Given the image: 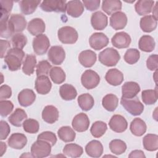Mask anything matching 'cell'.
I'll use <instances>...</instances> for the list:
<instances>
[{
  "mask_svg": "<svg viewBox=\"0 0 158 158\" xmlns=\"http://www.w3.org/2000/svg\"><path fill=\"white\" fill-rule=\"evenodd\" d=\"M25 57V52L21 49L10 48L4 57V62L10 71L19 70Z\"/></svg>",
  "mask_w": 158,
  "mask_h": 158,
  "instance_id": "6da1fadb",
  "label": "cell"
},
{
  "mask_svg": "<svg viewBox=\"0 0 158 158\" xmlns=\"http://www.w3.org/2000/svg\"><path fill=\"white\" fill-rule=\"evenodd\" d=\"M120 103L128 113L134 116L141 115L144 110V106L137 96L133 98L122 97Z\"/></svg>",
  "mask_w": 158,
  "mask_h": 158,
  "instance_id": "7a4b0ae2",
  "label": "cell"
},
{
  "mask_svg": "<svg viewBox=\"0 0 158 158\" xmlns=\"http://www.w3.org/2000/svg\"><path fill=\"white\" fill-rule=\"evenodd\" d=\"M99 62L107 67H112L116 65L120 59L118 52L112 48H107L102 51L98 56Z\"/></svg>",
  "mask_w": 158,
  "mask_h": 158,
  "instance_id": "3957f363",
  "label": "cell"
},
{
  "mask_svg": "<svg viewBox=\"0 0 158 158\" xmlns=\"http://www.w3.org/2000/svg\"><path fill=\"white\" fill-rule=\"evenodd\" d=\"M51 145L44 141L37 139L31 147V154L33 157L43 158L49 156L51 152Z\"/></svg>",
  "mask_w": 158,
  "mask_h": 158,
  "instance_id": "277c9868",
  "label": "cell"
},
{
  "mask_svg": "<svg viewBox=\"0 0 158 158\" xmlns=\"http://www.w3.org/2000/svg\"><path fill=\"white\" fill-rule=\"evenodd\" d=\"M57 36L59 41L64 44H74L78 38L77 30L69 26H65L59 28L57 31Z\"/></svg>",
  "mask_w": 158,
  "mask_h": 158,
  "instance_id": "5b68a950",
  "label": "cell"
},
{
  "mask_svg": "<svg viewBox=\"0 0 158 158\" xmlns=\"http://www.w3.org/2000/svg\"><path fill=\"white\" fill-rule=\"evenodd\" d=\"M81 82L82 85L87 89L96 88L100 82V77L92 70H85L81 75Z\"/></svg>",
  "mask_w": 158,
  "mask_h": 158,
  "instance_id": "8992f818",
  "label": "cell"
},
{
  "mask_svg": "<svg viewBox=\"0 0 158 158\" xmlns=\"http://www.w3.org/2000/svg\"><path fill=\"white\" fill-rule=\"evenodd\" d=\"M67 2L62 0L43 1L40 4L41 9L45 12H65Z\"/></svg>",
  "mask_w": 158,
  "mask_h": 158,
  "instance_id": "52a82bcc",
  "label": "cell"
},
{
  "mask_svg": "<svg viewBox=\"0 0 158 158\" xmlns=\"http://www.w3.org/2000/svg\"><path fill=\"white\" fill-rule=\"evenodd\" d=\"M32 46L34 52L37 55H43L47 52L49 48V40L48 36L44 34L39 35L33 39Z\"/></svg>",
  "mask_w": 158,
  "mask_h": 158,
  "instance_id": "ba28073f",
  "label": "cell"
},
{
  "mask_svg": "<svg viewBox=\"0 0 158 158\" xmlns=\"http://www.w3.org/2000/svg\"><path fill=\"white\" fill-rule=\"evenodd\" d=\"M72 127L78 132H83L86 131L89 126V120L88 115L81 112L76 115L72 120Z\"/></svg>",
  "mask_w": 158,
  "mask_h": 158,
  "instance_id": "9c48e42d",
  "label": "cell"
},
{
  "mask_svg": "<svg viewBox=\"0 0 158 158\" xmlns=\"http://www.w3.org/2000/svg\"><path fill=\"white\" fill-rule=\"evenodd\" d=\"M48 57L53 64L60 65L64 62L65 58V52L62 46H53L49 49Z\"/></svg>",
  "mask_w": 158,
  "mask_h": 158,
  "instance_id": "30bf717a",
  "label": "cell"
},
{
  "mask_svg": "<svg viewBox=\"0 0 158 158\" xmlns=\"http://www.w3.org/2000/svg\"><path fill=\"white\" fill-rule=\"evenodd\" d=\"M109 42V38L103 33H94L89 39L90 46L97 51L106 47Z\"/></svg>",
  "mask_w": 158,
  "mask_h": 158,
  "instance_id": "8fae6325",
  "label": "cell"
},
{
  "mask_svg": "<svg viewBox=\"0 0 158 158\" xmlns=\"http://www.w3.org/2000/svg\"><path fill=\"white\" fill-rule=\"evenodd\" d=\"M109 126L112 131L116 133H122L127 130L128 123L122 115L115 114L111 117Z\"/></svg>",
  "mask_w": 158,
  "mask_h": 158,
  "instance_id": "7c38bea8",
  "label": "cell"
},
{
  "mask_svg": "<svg viewBox=\"0 0 158 158\" xmlns=\"http://www.w3.org/2000/svg\"><path fill=\"white\" fill-rule=\"evenodd\" d=\"M131 41L130 36L124 31L116 33L111 39L112 45L118 49L128 48Z\"/></svg>",
  "mask_w": 158,
  "mask_h": 158,
  "instance_id": "4fadbf2b",
  "label": "cell"
},
{
  "mask_svg": "<svg viewBox=\"0 0 158 158\" xmlns=\"http://www.w3.org/2000/svg\"><path fill=\"white\" fill-rule=\"evenodd\" d=\"M91 23L94 30H102L107 25V17L102 12L96 11L91 15Z\"/></svg>",
  "mask_w": 158,
  "mask_h": 158,
  "instance_id": "5bb4252c",
  "label": "cell"
},
{
  "mask_svg": "<svg viewBox=\"0 0 158 158\" xmlns=\"http://www.w3.org/2000/svg\"><path fill=\"white\" fill-rule=\"evenodd\" d=\"M110 25L115 30L124 28L127 23V15L121 11L112 14L110 17Z\"/></svg>",
  "mask_w": 158,
  "mask_h": 158,
  "instance_id": "9a60e30c",
  "label": "cell"
},
{
  "mask_svg": "<svg viewBox=\"0 0 158 158\" xmlns=\"http://www.w3.org/2000/svg\"><path fill=\"white\" fill-rule=\"evenodd\" d=\"M35 86L38 93L40 94H46L51 91L52 84L48 76L41 75L37 77Z\"/></svg>",
  "mask_w": 158,
  "mask_h": 158,
  "instance_id": "2e32d148",
  "label": "cell"
},
{
  "mask_svg": "<svg viewBox=\"0 0 158 158\" xmlns=\"http://www.w3.org/2000/svg\"><path fill=\"white\" fill-rule=\"evenodd\" d=\"M27 143L26 136L20 133L12 134L7 140V144L11 148L15 149H22Z\"/></svg>",
  "mask_w": 158,
  "mask_h": 158,
  "instance_id": "e0dca14e",
  "label": "cell"
},
{
  "mask_svg": "<svg viewBox=\"0 0 158 158\" xmlns=\"http://www.w3.org/2000/svg\"><path fill=\"white\" fill-rule=\"evenodd\" d=\"M140 90V86L136 82L127 81L122 86V97L125 98H133L136 96Z\"/></svg>",
  "mask_w": 158,
  "mask_h": 158,
  "instance_id": "ac0fdd59",
  "label": "cell"
},
{
  "mask_svg": "<svg viewBox=\"0 0 158 158\" xmlns=\"http://www.w3.org/2000/svg\"><path fill=\"white\" fill-rule=\"evenodd\" d=\"M36 94L32 89H24L18 94V101L20 106L28 107L31 106L35 101Z\"/></svg>",
  "mask_w": 158,
  "mask_h": 158,
  "instance_id": "d6986e66",
  "label": "cell"
},
{
  "mask_svg": "<svg viewBox=\"0 0 158 158\" xmlns=\"http://www.w3.org/2000/svg\"><path fill=\"white\" fill-rule=\"evenodd\" d=\"M46 25L44 22L40 18L31 20L27 25V30L33 36H38L44 32Z\"/></svg>",
  "mask_w": 158,
  "mask_h": 158,
  "instance_id": "ffe728a7",
  "label": "cell"
},
{
  "mask_svg": "<svg viewBox=\"0 0 158 158\" xmlns=\"http://www.w3.org/2000/svg\"><path fill=\"white\" fill-rule=\"evenodd\" d=\"M96 54L89 49L81 51L78 56L80 63L85 67H91L96 61Z\"/></svg>",
  "mask_w": 158,
  "mask_h": 158,
  "instance_id": "44dd1931",
  "label": "cell"
},
{
  "mask_svg": "<svg viewBox=\"0 0 158 158\" xmlns=\"http://www.w3.org/2000/svg\"><path fill=\"white\" fill-rule=\"evenodd\" d=\"M66 11L71 17H79L84 11V5L81 1H70L67 2Z\"/></svg>",
  "mask_w": 158,
  "mask_h": 158,
  "instance_id": "7402d4cb",
  "label": "cell"
},
{
  "mask_svg": "<svg viewBox=\"0 0 158 158\" xmlns=\"http://www.w3.org/2000/svg\"><path fill=\"white\" fill-rule=\"evenodd\" d=\"M42 118L48 123L52 124L59 118L58 109L54 106H46L42 111Z\"/></svg>",
  "mask_w": 158,
  "mask_h": 158,
  "instance_id": "603a6c76",
  "label": "cell"
},
{
  "mask_svg": "<svg viewBox=\"0 0 158 158\" xmlns=\"http://www.w3.org/2000/svg\"><path fill=\"white\" fill-rule=\"evenodd\" d=\"M85 151L91 157H99L103 153V146L99 141L92 140L86 145Z\"/></svg>",
  "mask_w": 158,
  "mask_h": 158,
  "instance_id": "cb8c5ba5",
  "label": "cell"
},
{
  "mask_svg": "<svg viewBox=\"0 0 158 158\" xmlns=\"http://www.w3.org/2000/svg\"><path fill=\"white\" fill-rule=\"evenodd\" d=\"M123 74L122 72L117 69H109L106 75L105 79L106 81L112 86H118L123 81Z\"/></svg>",
  "mask_w": 158,
  "mask_h": 158,
  "instance_id": "d4e9b609",
  "label": "cell"
},
{
  "mask_svg": "<svg viewBox=\"0 0 158 158\" xmlns=\"http://www.w3.org/2000/svg\"><path fill=\"white\" fill-rule=\"evenodd\" d=\"M14 32L20 33L23 31L27 26V21L25 18L21 14H12L9 19Z\"/></svg>",
  "mask_w": 158,
  "mask_h": 158,
  "instance_id": "484cf974",
  "label": "cell"
},
{
  "mask_svg": "<svg viewBox=\"0 0 158 158\" xmlns=\"http://www.w3.org/2000/svg\"><path fill=\"white\" fill-rule=\"evenodd\" d=\"M130 129L133 135L136 136H141L146 133L147 126L143 120L140 118H135L131 121Z\"/></svg>",
  "mask_w": 158,
  "mask_h": 158,
  "instance_id": "4316f807",
  "label": "cell"
},
{
  "mask_svg": "<svg viewBox=\"0 0 158 158\" xmlns=\"http://www.w3.org/2000/svg\"><path fill=\"white\" fill-rule=\"evenodd\" d=\"M139 25L141 30L146 33H150L156 30L157 25V20L152 15H147L140 19Z\"/></svg>",
  "mask_w": 158,
  "mask_h": 158,
  "instance_id": "83f0119b",
  "label": "cell"
},
{
  "mask_svg": "<svg viewBox=\"0 0 158 158\" xmlns=\"http://www.w3.org/2000/svg\"><path fill=\"white\" fill-rule=\"evenodd\" d=\"M154 1L139 0L138 1L135 5V9L136 13L139 15H144L150 14L154 7Z\"/></svg>",
  "mask_w": 158,
  "mask_h": 158,
  "instance_id": "f1b7e54d",
  "label": "cell"
},
{
  "mask_svg": "<svg viewBox=\"0 0 158 158\" xmlns=\"http://www.w3.org/2000/svg\"><path fill=\"white\" fill-rule=\"evenodd\" d=\"M122 6V2L118 0H104L102 2V10L108 15L120 11Z\"/></svg>",
  "mask_w": 158,
  "mask_h": 158,
  "instance_id": "f546056e",
  "label": "cell"
},
{
  "mask_svg": "<svg viewBox=\"0 0 158 158\" xmlns=\"http://www.w3.org/2000/svg\"><path fill=\"white\" fill-rule=\"evenodd\" d=\"M27 118V115L25 111L20 108H17L15 111L9 117V122L14 126L20 127L22 126L23 121Z\"/></svg>",
  "mask_w": 158,
  "mask_h": 158,
  "instance_id": "4dcf8cb0",
  "label": "cell"
},
{
  "mask_svg": "<svg viewBox=\"0 0 158 158\" xmlns=\"http://www.w3.org/2000/svg\"><path fill=\"white\" fill-rule=\"evenodd\" d=\"M59 94L64 100L71 101L77 97V91L73 85L65 83L60 87Z\"/></svg>",
  "mask_w": 158,
  "mask_h": 158,
  "instance_id": "1f68e13d",
  "label": "cell"
},
{
  "mask_svg": "<svg viewBox=\"0 0 158 158\" xmlns=\"http://www.w3.org/2000/svg\"><path fill=\"white\" fill-rule=\"evenodd\" d=\"M156 46V43L154 38L149 35L142 36L138 42L139 49L144 52H149L152 51Z\"/></svg>",
  "mask_w": 158,
  "mask_h": 158,
  "instance_id": "d6a6232c",
  "label": "cell"
},
{
  "mask_svg": "<svg viewBox=\"0 0 158 158\" xmlns=\"http://www.w3.org/2000/svg\"><path fill=\"white\" fill-rule=\"evenodd\" d=\"M144 148L148 151H155L158 149V136L155 134H148L143 139Z\"/></svg>",
  "mask_w": 158,
  "mask_h": 158,
  "instance_id": "836d02e7",
  "label": "cell"
},
{
  "mask_svg": "<svg viewBox=\"0 0 158 158\" xmlns=\"http://www.w3.org/2000/svg\"><path fill=\"white\" fill-rule=\"evenodd\" d=\"M77 101L78 106L84 111L91 110L94 104V100L93 96L88 93H84L80 95Z\"/></svg>",
  "mask_w": 158,
  "mask_h": 158,
  "instance_id": "e575fe53",
  "label": "cell"
},
{
  "mask_svg": "<svg viewBox=\"0 0 158 158\" xmlns=\"http://www.w3.org/2000/svg\"><path fill=\"white\" fill-rule=\"evenodd\" d=\"M59 138L65 143L72 142L75 140L76 133L74 130L69 126L60 127L57 131Z\"/></svg>",
  "mask_w": 158,
  "mask_h": 158,
  "instance_id": "d590c367",
  "label": "cell"
},
{
  "mask_svg": "<svg viewBox=\"0 0 158 158\" xmlns=\"http://www.w3.org/2000/svg\"><path fill=\"white\" fill-rule=\"evenodd\" d=\"M118 104V99L116 95L110 93L106 94L102 100V104L104 108L109 111L113 112L115 110Z\"/></svg>",
  "mask_w": 158,
  "mask_h": 158,
  "instance_id": "8d00e7d4",
  "label": "cell"
},
{
  "mask_svg": "<svg viewBox=\"0 0 158 158\" xmlns=\"http://www.w3.org/2000/svg\"><path fill=\"white\" fill-rule=\"evenodd\" d=\"M62 151L64 154L66 155L67 156L75 158L79 157L82 155L83 149L82 147L78 144L75 143H69L67 144L64 146Z\"/></svg>",
  "mask_w": 158,
  "mask_h": 158,
  "instance_id": "74e56055",
  "label": "cell"
},
{
  "mask_svg": "<svg viewBox=\"0 0 158 158\" xmlns=\"http://www.w3.org/2000/svg\"><path fill=\"white\" fill-rule=\"evenodd\" d=\"M36 64V58L35 56L32 54H27L25 57V60L23 62V72L27 75H31L35 71Z\"/></svg>",
  "mask_w": 158,
  "mask_h": 158,
  "instance_id": "f35d334b",
  "label": "cell"
},
{
  "mask_svg": "<svg viewBox=\"0 0 158 158\" xmlns=\"http://www.w3.org/2000/svg\"><path fill=\"white\" fill-rule=\"evenodd\" d=\"M40 1L23 0L20 2V8L21 12L24 15H30L33 13L38 6L40 4Z\"/></svg>",
  "mask_w": 158,
  "mask_h": 158,
  "instance_id": "ab89813d",
  "label": "cell"
},
{
  "mask_svg": "<svg viewBox=\"0 0 158 158\" xmlns=\"http://www.w3.org/2000/svg\"><path fill=\"white\" fill-rule=\"evenodd\" d=\"M9 18L2 17L0 20V36L1 38H9L14 35V31L9 23Z\"/></svg>",
  "mask_w": 158,
  "mask_h": 158,
  "instance_id": "60d3db41",
  "label": "cell"
},
{
  "mask_svg": "<svg viewBox=\"0 0 158 158\" xmlns=\"http://www.w3.org/2000/svg\"><path fill=\"white\" fill-rule=\"evenodd\" d=\"M49 75L52 81L56 84H61L66 78L65 73L60 67H53L51 69Z\"/></svg>",
  "mask_w": 158,
  "mask_h": 158,
  "instance_id": "b9f144b4",
  "label": "cell"
},
{
  "mask_svg": "<svg viewBox=\"0 0 158 158\" xmlns=\"http://www.w3.org/2000/svg\"><path fill=\"white\" fill-rule=\"evenodd\" d=\"M107 129V124L102 121H96L92 125L90 132L94 138H100L104 135Z\"/></svg>",
  "mask_w": 158,
  "mask_h": 158,
  "instance_id": "7bdbcfd3",
  "label": "cell"
},
{
  "mask_svg": "<svg viewBox=\"0 0 158 158\" xmlns=\"http://www.w3.org/2000/svg\"><path fill=\"white\" fill-rule=\"evenodd\" d=\"M141 98L143 102L147 105H152L156 102L157 100V89H146L142 91Z\"/></svg>",
  "mask_w": 158,
  "mask_h": 158,
  "instance_id": "ee69618b",
  "label": "cell"
},
{
  "mask_svg": "<svg viewBox=\"0 0 158 158\" xmlns=\"http://www.w3.org/2000/svg\"><path fill=\"white\" fill-rule=\"evenodd\" d=\"M109 148L110 151L116 155H120L125 152L127 149L126 143L118 139L112 140L109 143Z\"/></svg>",
  "mask_w": 158,
  "mask_h": 158,
  "instance_id": "f6af8a7d",
  "label": "cell"
},
{
  "mask_svg": "<svg viewBox=\"0 0 158 158\" xmlns=\"http://www.w3.org/2000/svg\"><path fill=\"white\" fill-rule=\"evenodd\" d=\"M140 57L139 51L135 48H130L125 52L123 59L128 64H135L136 63Z\"/></svg>",
  "mask_w": 158,
  "mask_h": 158,
  "instance_id": "bcb514c9",
  "label": "cell"
},
{
  "mask_svg": "<svg viewBox=\"0 0 158 158\" xmlns=\"http://www.w3.org/2000/svg\"><path fill=\"white\" fill-rule=\"evenodd\" d=\"M22 126L25 131L31 134L36 133L40 128L38 122L33 118H28L25 120L22 123Z\"/></svg>",
  "mask_w": 158,
  "mask_h": 158,
  "instance_id": "7dc6e473",
  "label": "cell"
},
{
  "mask_svg": "<svg viewBox=\"0 0 158 158\" xmlns=\"http://www.w3.org/2000/svg\"><path fill=\"white\" fill-rule=\"evenodd\" d=\"M13 48L22 49L27 43V38L22 33H17L14 35L11 39Z\"/></svg>",
  "mask_w": 158,
  "mask_h": 158,
  "instance_id": "c3c4849f",
  "label": "cell"
},
{
  "mask_svg": "<svg viewBox=\"0 0 158 158\" xmlns=\"http://www.w3.org/2000/svg\"><path fill=\"white\" fill-rule=\"evenodd\" d=\"M51 69V64L46 60H41L36 65V75H48Z\"/></svg>",
  "mask_w": 158,
  "mask_h": 158,
  "instance_id": "681fc988",
  "label": "cell"
},
{
  "mask_svg": "<svg viewBox=\"0 0 158 158\" xmlns=\"http://www.w3.org/2000/svg\"><path fill=\"white\" fill-rule=\"evenodd\" d=\"M37 139L44 140L49 143L51 146H54L57 142V137L56 135L53 132L49 131H46L38 135Z\"/></svg>",
  "mask_w": 158,
  "mask_h": 158,
  "instance_id": "f907efd6",
  "label": "cell"
},
{
  "mask_svg": "<svg viewBox=\"0 0 158 158\" xmlns=\"http://www.w3.org/2000/svg\"><path fill=\"white\" fill-rule=\"evenodd\" d=\"M1 17H9V14L11 12L13 6L12 1H4L1 0Z\"/></svg>",
  "mask_w": 158,
  "mask_h": 158,
  "instance_id": "816d5d0a",
  "label": "cell"
},
{
  "mask_svg": "<svg viewBox=\"0 0 158 158\" xmlns=\"http://www.w3.org/2000/svg\"><path fill=\"white\" fill-rule=\"evenodd\" d=\"M14 109V105L10 101L1 100L0 114L2 117H6L10 114Z\"/></svg>",
  "mask_w": 158,
  "mask_h": 158,
  "instance_id": "f5cc1de1",
  "label": "cell"
},
{
  "mask_svg": "<svg viewBox=\"0 0 158 158\" xmlns=\"http://www.w3.org/2000/svg\"><path fill=\"white\" fill-rule=\"evenodd\" d=\"M147 68L151 70H156L158 68V56L157 54H152L149 56L146 60Z\"/></svg>",
  "mask_w": 158,
  "mask_h": 158,
  "instance_id": "db71d44e",
  "label": "cell"
},
{
  "mask_svg": "<svg viewBox=\"0 0 158 158\" xmlns=\"http://www.w3.org/2000/svg\"><path fill=\"white\" fill-rule=\"evenodd\" d=\"M0 131H1V139H6L10 133V129L8 123L4 120L0 122Z\"/></svg>",
  "mask_w": 158,
  "mask_h": 158,
  "instance_id": "11a10c76",
  "label": "cell"
},
{
  "mask_svg": "<svg viewBox=\"0 0 158 158\" xmlns=\"http://www.w3.org/2000/svg\"><path fill=\"white\" fill-rule=\"evenodd\" d=\"M100 0H83V3L84 4L86 9L90 11H94L97 10L100 6Z\"/></svg>",
  "mask_w": 158,
  "mask_h": 158,
  "instance_id": "9f6ffc18",
  "label": "cell"
},
{
  "mask_svg": "<svg viewBox=\"0 0 158 158\" xmlns=\"http://www.w3.org/2000/svg\"><path fill=\"white\" fill-rule=\"evenodd\" d=\"M12 96L11 88L7 85H2L0 87V99L3 100L10 98Z\"/></svg>",
  "mask_w": 158,
  "mask_h": 158,
  "instance_id": "6f0895ef",
  "label": "cell"
},
{
  "mask_svg": "<svg viewBox=\"0 0 158 158\" xmlns=\"http://www.w3.org/2000/svg\"><path fill=\"white\" fill-rule=\"evenodd\" d=\"M1 58H3L5 57V54L6 55L8 51L10 49V42L7 40H1Z\"/></svg>",
  "mask_w": 158,
  "mask_h": 158,
  "instance_id": "680465c9",
  "label": "cell"
},
{
  "mask_svg": "<svg viewBox=\"0 0 158 158\" xmlns=\"http://www.w3.org/2000/svg\"><path fill=\"white\" fill-rule=\"evenodd\" d=\"M129 157H144L145 158L146 156L144 152L141 150H134L130 152L128 156Z\"/></svg>",
  "mask_w": 158,
  "mask_h": 158,
  "instance_id": "91938a15",
  "label": "cell"
},
{
  "mask_svg": "<svg viewBox=\"0 0 158 158\" xmlns=\"http://www.w3.org/2000/svg\"><path fill=\"white\" fill-rule=\"evenodd\" d=\"M157 6H158V2L157 1L155 6L152 8V17L157 20Z\"/></svg>",
  "mask_w": 158,
  "mask_h": 158,
  "instance_id": "94428289",
  "label": "cell"
},
{
  "mask_svg": "<svg viewBox=\"0 0 158 158\" xmlns=\"http://www.w3.org/2000/svg\"><path fill=\"white\" fill-rule=\"evenodd\" d=\"M0 143H1V155L0 156H2V155L6 151L7 146H6V144H5V143H4V142L1 141Z\"/></svg>",
  "mask_w": 158,
  "mask_h": 158,
  "instance_id": "6125c7cd",
  "label": "cell"
}]
</instances>
